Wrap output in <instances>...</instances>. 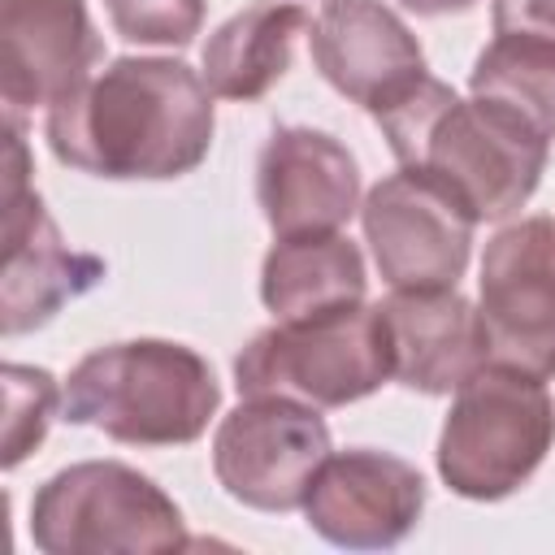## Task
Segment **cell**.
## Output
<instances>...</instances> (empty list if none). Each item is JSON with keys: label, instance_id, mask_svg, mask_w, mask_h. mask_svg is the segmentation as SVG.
Wrapping results in <instances>:
<instances>
[{"label": "cell", "instance_id": "6da1fadb", "mask_svg": "<svg viewBox=\"0 0 555 555\" xmlns=\"http://www.w3.org/2000/svg\"><path fill=\"white\" fill-rule=\"evenodd\" d=\"M212 91L178 56H117L48 108L43 139L78 173L108 182H169L212 147Z\"/></svg>", "mask_w": 555, "mask_h": 555}, {"label": "cell", "instance_id": "7a4b0ae2", "mask_svg": "<svg viewBox=\"0 0 555 555\" xmlns=\"http://www.w3.org/2000/svg\"><path fill=\"white\" fill-rule=\"evenodd\" d=\"M399 169L442 186L473 221H507L542 182L551 139L490 100H460L425 74L403 100L373 117Z\"/></svg>", "mask_w": 555, "mask_h": 555}, {"label": "cell", "instance_id": "3957f363", "mask_svg": "<svg viewBox=\"0 0 555 555\" xmlns=\"http://www.w3.org/2000/svg\"><path fill=\"white\" fill-rule=\"evenodd\" d=\"M221 408L212 364L169 338H126L87 351L65 382L61 416L126 447H186Z\"/></svg>", "mask_w": 555, "mask_h": 555}, {"label": "cell", "instance_id": "277c9868", "mask_svg": "<svg viewBox=\"0 0 555 555\" xmlns=\"http://www.w3.org/2000/svg\"><path fill=\"white\" fill-rule=\"evenodd\" d=\"M555 447V399L542 377L486 364L473 373L438 434V477L451 494L499 503L516 494Z\"/></svg>", "mask_w": 555, "mask_h": 555}, {"label": "cell", "instance_id": "5b68a950", "mask_svg": "<svg viewBox=\"0 0 555 555\" xmlns=\"http://www.w3.org/2000/svg\"><path fill=\"white\" fill-rule=\"evenodd\" d=\"M30 542L43 555H165L182 551V507L121 460L52 473L30 499Z\"/></svg>", "mask_w": 555, "mask_h": 555}, {"label": "cell", "instance_id": "8992f818", "mask_svg": "<svg viewBox=\"0 0 555 555\" xmlns=\"http://www.w3.org/2000/svg\"><path fill=\"white\" fill-rule=\"evenodd\" d=\"M390 382V343L377 304L273 321L234 356L238 395H282L312 408H347Z\"/></svg>", "mask_w": 555, "mask_h": 555}, {"label": "cell", "instance_id": "52a82bcc", "mask_svg": "<svg viewBox=\"0 0 555 555\" xmlns=\"http://www.w3.org/2000/svg\"><path fill=\"white\" fill-rule=\"evenodd\" d=\"M26 139L22 113H9V143H4V264H0V330L4 338L30 334L48 325L69 299L87 295L104 282V260L78 251L61 238L52 212L43 208L39 191L26 182Z\"/></svg>", "mask_w": 555, "mask_h": 555}, {"label": "cell", "instance_id": "ba28073f", "mask_svg": "<svg viewBox=\"0 0 555 555\" xmlns=\"http://www.w3.org/2000/svg\"><path fill=\"white\" fill-rule=\"evenodd\" d=\"M330 455L321 408L282 395H243L212 434V473L221 490L256 512H295Z\"/></svg>", "mask_w": 555, "mask_h": 555}, {"label": "cell", "instance_id": "9c48e42d", "mask_svg": "<svg viewBox=\"0 0 555 555\" xmlns=\"http://www.w3.org/2000/svg\"><path fill=\"white\" fill-rule=\"evenodd\" d=\"M477 291L490 364L555 377V217L503 225L486 243Z\"/></svg>", "mask_w": 555, "mask_h": 555}, {"label": "cell", "instance_id": "30bf717a", "mask_svg": "<svg viewBox=\"0 0 555 555\" xmlns=\"http://www.w3.org/2000/svg\"><path fill=\"white\" fill-rule=\"evenodd\" d=\"M364 243L390 291L455 286L473 256L477 221L429 178L390 173L360 204Z\"/></svg>", "mask_w": 555, "mask_h": 555}, {"label": "cell", "instance_id": "8fae6325", "mask_svg": "<svg viewBox=\"0 0 555 555\" xmlns=\"http://www.w3.org/2000/svg\"><path fill=\"white\" fill-rule=\"evenodd\" d=\"M425 512V477L377 447L330 451L317 468L304 516L308 529L347 551L399 546Z\"/></svg>", "mask_w": 555, "mask_h": 555}, {"label": "cell", "instance_id": "7c38bea8", "mask_svg": "<svg viewBox=\"0 0 555 555\" xmlns=\"http://www.w3.org/2000/svg\"><path fill=\"white\" fill-rule=\"evenodd\" d=\"M321 78L369 117L403 100L429 69L408 22L382 0H325L308 26Z\"/></svg>", "mask_w": 555, "mask_h": 555}, {"label": "cell", "instance_id": "4fadbf2b", "mask_svg": "<svg viewBox=\"0 0 555 555\" xmlns=\"http://www.w3.org/2000/svg\"><path fill=\"white\" fill-rule=\"evenodd\" d=\"M87 0H0V91L9 113L52 108L100 65Z\"/></svg>", "mask_w": 555, "mask_h": 555}, {"label": "cell", "instance_id": "5bb4252c", "mask_svg": "<svg viewBox=\"0 0 555 555\" xmlns=\"http://www.w3.org/2000/svg\"><path fill=\"white\" fill-rule=\"evenodd\" d=\"M256 204L278 238L343 230L360 208V165L325 130L278 126L256 156Z\"/></svg>", "mask_w": 555, "mask_h": 555}, {"label": "cell", "instance_id": "9a60e30c", "mask_svg": "<svg viewBox=\"0 0 555 555\" xmlns=\"http://www.w3.org/2000/svg\"><path fill=\"white\" fill-rule=\"evenodd\" d=\"M377 312L390 343V377L416 395H455L490 364L481 308L455 286L390 291Z\"/></svg>", "mask_w": 555, "mask_h": 555}, {"label": "cell", "instance_id": "2e32d148", "mask_svg": "<svg viewBox=\"0 0 555 555\" xmlns=\"http://www.w3.org/2000/svg\"><path fill=\"white\" fill-rule=\"evenodd\" d=\"M312 26L308 9L295 0H256L230 13L204 43L199 74L212 95L251 104L269 95L295 65V43Z\"/></svg>", "mask_w": 555, "mask_h": 555}, {"label": "cell", "instance_id": "e0dca14e", "mask_svg": "<svg viewBox=\"0 0 555 555\" xmlns=\"http://www.w3.org/2000/svg\"><path fill=\"white\" fill-rule=\"evenodd\" d=\"M369 273L360 247L343 230L286 234L260 264V299L273 321H304L364 304Z\"/></svg>", "mask_w": 555, "mask_h": 555}, {"label": "cell", "instance_id": "ac0fdd59", "mask_svg": "<svg viewBox=\"0 0 555 555\" xmlns=\"http://www.w3.org/2000/svg\"><path fill=\"white\" fill-rule=\"evenodd\" d=\"M468 91L512 108L546 139H555V43L529 35H494L473 61Z\"/></svg>", "mask_w": 555, "mask_h": 555}, {"label": "cell", "instance_id": "d6986e66", "mask_svg": "<svg viewBox=\"0 0 555 555\" xmlns=\"http://www.w3.org/2000/svg\"><path fill=\"white\" fill-rule=\"evenodd\" d=\"M65 390L48 369L35 364H4V468H17L43 438L61 412Z\"/></svg>", "mask_w": 555, "mask_h": 555}, {"label": "cell", "instance_id": "ffe728a7", "mask_svg": "<svg viewBox=\"0 0 555 555\" xmlns=\"http://www.w3.org/2000/svg\"><path fill=\"white\" fill-rule=\"evenodd\" d=\"M113 30L126 43L186 48L204 26V0H104Z\"/></svg>", "mask_w": 555, "mask_h": 555}, {"label": "cell", "instance_id": "44dd1931", "mask_svg": "<svg viewBox=\"0 0 555 555\" xmlns=\"http://www.w3.org/2000/svg\"><path fill=\"white\" fill-rule=\"evenodd\" d=\"M494 35H529L555 43V0H494Z\"/></svg>", "mask_w": 555, "mask_h": 555}, {"label": "cell", "instance_id": "7402d4cb", "mask_svg": "<svg viewBox=\"0 0 555 555\" xmlns=\"http://www.w3.org/2000/svg\"><path fill=\"white\" fill-rule=\"evenodd\" d=\"M399 4L416 17H451V13H468L477 0H399Z\"/></svg>", "mask_w": 555, "mask_h": 555}]
</instances>
